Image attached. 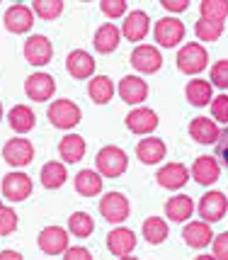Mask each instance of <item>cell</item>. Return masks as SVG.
I'll list each match as a JSON object with an SVG mask.
<instances>
[{
    "mask_svg": "<svg viewBox=\"0 0 228 260\" xmlns=\"http://www.w3.org/2000/svg\"><path fill=\"white\" fill-rule=\"evenodd\" d=\"M95 166H97V173H100L102 178H119V175H124L126 168H129V156H126L124 148L109 144V146H102L97 151Z\"/></svg>",
    "mask_w": 228,
    "mask_h": 260,
    "instance_id": "1",
    "label": "cell"
},
{
    "mask_svg": "<svg viewBox=\"0 0 228 260\" xmlns=\"http://www.w3.org/2000/svg\"><path fill=\"white\" fill-rule=\"evenodd\" d=\"M209 66V51L199 42H187L177 51V68L184 76H199Z\"/></svg>",
    "mask_w": 228,
    "mask_h": 260,
    "instance_id": "2",
    "label": "cell"
},
{
    "mask_svg": "<svg viewBox=\"0 0 228 260\" xmlns=\"http://www.w3.org/2000/svg\"><path fill=\"white\" fill-rule=\"evenodd\" d=\"M46 117H49V122L56 126V129H73V126L80 124V119H83V112H80V107L75 105L73 100H66V98H58L49 105V110H46Z\"/></svg>",
    "mask_w": 228,
    "mask_h": 260,
    "instance_id": "3",
    "label": "cell"
},
{
    "mask_svg": "<svg viewBox=\"0 0 228 260\" xmlns=\"http://www.w3.org/2000/svg\"><path fill=\"white\" fill-rule=\"evenodd\" d=\"M184 22L182 20H177V17H160L158 22L153 24V37H156V44L158 49H172V46L182 44L184 39Z\"/></svg>",
    "mask_w": 228,
    "mask_h": 260,
    "instance_id": "4",
    "label": "cell"
},
{
    "mask_svg": "<svg viewBox=\"0 0 228 260\" xmlns=\"http://www.w3.org/2000/svg\"><path fill=\"white\" fill-rule=\"evenodd\" d=\"M100 214L109 221V224H124L129 214H131V202L129 197L122 192H107L100 200Z\"/></svg>",
    "mask_w": 228,
    "mask_h": 260,
    "instance_id": "5",
    "label": "cell"
},
{
    "mask_svg": "<svg viewBox=\"0 0 228 260\" xmlns=\"http://www.w3.org/2000/svg\"><path fill=\"white\" fill-rule=\"evenodd\" d=\"M0 190H3V197L8 202H24L34 190V182L22 170H12V173H8L3 178V187Z\"/></svg>",
    "mask_w": 228,
    "mask_h": 260,
    "instance_id": "6",
    "label": "cell"
},
{
    "mask_svg": "<svg viewBox=\"0 0 228 260\" xmlns=\"http://www.w3.org/2000/svg\"><path fill=\"white\" fill-rule=\"evenodd\" d=\"M197 212L202 216V221L216 224V221H221V219L228 214V197L223 192H218V190H209V192L199 200Z\"/></svg>",
    "mask_w": 228,
    "mask_h": 260,
    "instance_id": "7",
    "label": "cell"
},
{
    "mask_svg": "<svg viewBox=\"0 0 228 260\" xmlns=\"http://www.w3.org/2000/svg\"><path fill=\"white\" fill-rule=\"evenodd\" d=\"M131 66L136 68L138 73H143V76H150V73H158L160 68H163V54H160L158 46L153 44H138L134 51H131Z\"/></svg>",
    "mask_w": 228,
    "mask_h": 260,
    "instance_id": "8",
    "label": "cell"
},
{
    "mask_svg": "<svg viewBox=\"0 0 228 260\" xmlns=\"http://www.w3.org/2000/svg\"><path fill=\"white\" fill-rule=\"evenodd\" d=\"M158 112L150 110V107H134L131 112L124 117V124L131 134H138V136H146V134H153L158 129Z\"/></svg>",
    "mask_w": 228,
    "mask_h": 260,
    "instance_id": "9",
    "label": "cell"
},
{
    "mask_svg": "<svg viewBox=\"0 0 228 260\" xmlns=\"http://www.w3.org/2000/svg\"><path fill=\"white\" fill-rule=\"evenodd\" d=\"M3 158H5V163H10L12 168H24L34 158V146H32L29 139L15 136L3 146Z\"/></svg>",
    "mask_w": 228,
    "mask_h": 260,
    "instance_id": "10",
    "label": "cell"
},
{
    "mask_svg": "<svg viewBox=\"0 0 228 260\" xmlns=\"http://www.w3.org/2000/svg\"><path fill=\"white\" fill-rule=\"evenodd\" d=\"M150 32V17L146 10H129L122 24V37L129 39L131 44H141Z\"/></svg>",
    "mask_w": 228,
    "mask_h": 260,
    "instance_id": "11",
    "label": "cell"
},
{
    "mask_svg": "<svg viewBox=\"0 0 228 260\" xmlns=\"http://www.w3.org/2000/svg\"><path fill=\"white\" fill-rule=\"evenodd\" d=\"M68 241H70V234L66 229L44 226L42 234H39V238H36V246H39V250L46 253V255H58V253H66V250L70 248Z\"/></svg>",
    "mask_w": 228,
    "mask_h": 260,
    "instance_id": "12",
    "label": "cell"
},
{
    "mask_svg": "<svg viewBox=\"0 0 228 260\" xmlns=\"http://www.w3.org/2000/svg\"><path fill=\"white\" fill-rule=\"evenodd\" d=\"M3 22H5V29H8V32L27 34L34 27V12H32V8H27L22 3H15V5H10V8L5 10Z\"/></svg>",
    "mask_w": 228,
    "mask_h": 260,
    "instance_id": "13",
    "label": "cell"
},
{
    "mask_svg": "<svg viewBox=\"0 0 228 260\" xmlns=\"http://www.w3.org/2000/svg\"><path fill=\"white\" fill-rule=\"evenodd\" d=\"M117 92L119 98L126 102V105H134V107H141L146 98H148V83L141 78V76H124L117 85Z\"/></svg>",
    "mask_w": 228,
    "mask_h": 260,
    "instance_id": "14",
    "label": "cell"
},
{
    "mask_svg": "<svg viewBox=\"0 0 228 260\" xmlns=\"http://www.w3.org/2000/svg\"><path fill=\"white\" fill-rule=\"evenodd\" d=\"M24 92L32 102H46L54 98L56 92V80L49 73H32L24 80Z\"/></svg>",
    "mask_w": 228,
    "mask_h": 260,
    "instance_id": "15",
    "label": "cell"
},
{
    "mask_svg": "<svg viewBox=\"0 0 228 260\" xmlns=\"http://www.w3.org/2000/svg\"><path fill=\"white\" fill-rule=\"evenodd\" d=\"M189 168L184 163H165L163 168L156 173V180L160 187L165 190H182L184 185L189 182Z\"/></svg>",
    "mask_w": 228,
    "mask_h": 260,
    "instance_id": "16",
    "label": "cell"
},
{
    "mask_svg": "<svg viewBox=\"0 0 228 260\" xmlns=\"http://www.w3.org/2000/svg\"><path fill=\"white\" fill-rule=\"evenodd\" d=\"M24 58L32 63V66H46L51 56H54V46L46 39L44 34H32L27 42H24Z\"/></svg>",
    "mask_w": 228,
    "mask_h": 260,
    "instance_id": "17",
    "label": "cell"
},
{
    "mask_svg": "<svg viewBox=\"0 0 228 260\" xmlns=\"http://www.w3.org/2000/svg\"><path fill=\"white\" fill-rule=\"evenodd\" d=\"M192 178L199 185H214L221 178V163H218L216 156H197L192 163Z\"/></svg>",
    "mask_w": 228,
    "mask_h": 260,
    "instance_id": "18",
    "label": "cell"
},
{
    "mask_svg": "<svg viewBox=\"0 0 228 260\" xmlns=\"http://www.w3.org/2000/svg\"><path fill=\"white\" fill-rule=\"evenodd\" d=\"M107 248L112 255L117 258H124V255H131V250L136 248V234L126 226H114L109 234H107Z\"/></svg>",
    "mask_w": 228,
    "mask_h": 260,
    "instance_id": "19",
    "label": "cell"
},
{
    "mask_svg": "<svg viewBox=\"0 0 228 260\" xmlns=\"http://www.w3.org/2000/svg\"><path fill=\"white\" fill-rule=\"evenodd\" d=\"M182 241L194 250L206 248L209 243H214L211 224H206V221H187L182 229Z\"/></svg>",
    "mask_w": 228,
    "mask_h": 260,
    "instance_id": "20",
    "label": "cell"
},
{
    "mask_svg": "<svg viewBox=\"0 0 228 260\" xmlns=\"http://www.w3.org/2000/svg\"><path fill=\"white\" fill-rule=\"evenodd\" d=\"M189 136H192L197 144H202V146H211V144H216L218 136H221V129L218 124L211 119V117H194L192 122H189Z\"/></svg>",
    "mask_w": 228,
    "mask_h": 260,
    "instance_id": "21",
    "label": "cell"
},
{
    "mask_svg": "<svg viewBox=\"0 0 228 260\" xmlns=\"http://www.w3.org/2000/svg\"><path fill=\"white\" fill-rule=\"evenodd\" d=\"M168 156V146H165V141L158 139V136H146V139H141L136 146V158L143 163V166H156L160 160Z\"/></svg>",
    "mask_w": 228,
    "mask_h": 260,
    "instance_id": "22",
    "label": "cell"
},
{
    "mask_svg": "<svg viewBox=\"0 0 228 260\" xmlns=\"http://www.w3.org/2000/svg\"><path fill=\"white\" fill-rule=\"evenodd\" d=\"M194 209H197V204L187 194H172L170 200L165 202V216L172 224H187L192 219Z\"/></svg>",
    "mask_w": 228,
    "mask_h": 260,
    "instance_id": "23",
    "label": "cell"
},
{
    "mask_svg": "<svg viewBox=\"0 0 228 260\" xmlns=\"http://www.w3.org/2000/svg\"><path fill=\"white\" fill-rule=\"evenodd\" d=\"M66 71H68L73 78L78 80H90L95 76V58L92 54H88L85 49H75V51H70L68 58H66Z\"/></svg>",
    "mask_w": 228,
    "mask_h": 260,
    "instance_id": "24",
    "label": "cell"
},
{
    "mask_svg": "<svg viewBox=\"0 0 228 260\" xmlns=\"http://www.w3.org/2000/svg\"><path fill=\"white\" fill-rule=\"evenodd\" d=\"M119 42H122V29L114 22L100 24L95 29V37H92V44H95L97 54H112V51H117Z\"/></svg>",
    "mask_w": 228,
    "mask_h": 260,
    "instance_id": "25",
    "label": "cell"
},
{
    "mask_svg": "<svg viewBox=\"0 0 228 260\" xmlns=\"http://www.w3.org/2000/svg\"><path fill=\"white\" fill-rule=\"evenodd\" d=\"M184 95H187L189 105H194V107H206V105H211V100L216 98L211 80H204V78L189 80V83L184 85Z\"/></svg>",
    "mask_w": 228,
    "mask_h": 260,
    "instance_id": "26",
    "label": "cell"
},
{
    "mask_svg": "<svg viewBox=\"0 0 228 260\" xmlns=\"http://www.w3.org/2000/svg\"><path fill=\"white\" fill-rule=\"evenodd\" d=\"M8 122H10V129L15 134H29L36 124L34 110L29 105H15L8 112Z\"/></svg>",
    "mask_w": 228,
    "mask_h": 260,
    "instance_id": "27",
    "label": "cell"
},
{
    "mask_svg": "<svg viewBox=\"0 0 228 260\" xmlns=\"http://www.w3.org/2000/svg\"><path fill=\"white\" fill-rule=\"evenodd\" d=\"M39 180L46 190H58L63 187L66 180H68V170H66V163L61 160H49L42 166V173H39Z\"/></svg>",
    "mask_w": 228,
    "mask_h": 260,
    "instance_id": "28",
    "label": "cell"
},
{
    "mask_svg": "<svg viewBox=\"0 0 228 260\" xmlns=\"http://www.w3.org/2000/svg\"><path fill=\"white\" fill-rule=\"evenodd\" d=\"M85 139L78 134H66L58 141V156L63 158V163H78L85 158Z\"/></svg>",
    "mask_w": 228,
    "mask_h": 260,
    "instance_id": "29",
    "label": "cell"
},
{
    "mask_svg": "<svg viewBox=\"0 0 228 260\" xmlns=\"http://www.w3.org/2000/svg\"><path fill=\"white\" fill-rule=\"evenodd\" d=\"M75 192L83 197H95L102 192V175L95 168H83L75 175Z\"/></svg>",
    "mask_w": 228,
    "mask_h": 260,
    "instance_id": "30",
    "label": "cell"
},
{
    "mask_svg": "<svg viewBox=\"0 0 228 260\" xmlns=\"http://www.w3.org/2000/svg\"><path fill=\"white\" fill-rule=\"evenodd\" d=\"M88 95L95 105H107L114 98V83L107 76H95L88 83Z\"/></svg>",
    "mask_w": 228,
    "mask_h": 260,
    "instance_id": "31",
    "label": "cell"
},
{
    "mask_svg": "<svg viewBox=\"0 0 228 260\" xmlns=\"http://www.w3.org/2000/svg\"><path fill=\"white\" fill-rule=\"evenodd\" d=\"M141 234H143V238H146L148 243L158 246V243H163V241L168 238L170 226H168V221H165L163 216H148V219L143 221V226H141Z\"/></svg>",
    "mask_w": 228,
    "mask_h": 260,
    "instance_id": "32",
    "label": "cell"
},
{
    "mask_svg": "<svg viewBox=\"0 0 228 260\" xmlns=\"http://www.w3.org/2000/svg\"><path fill=\"white\" fill-rule=\"evenodd\" d=\"M199 15H202V20H211V22L223 24L228 17V0H202Z\"/></svg>",
    "mask_w": 228,
    "mask_h": 260,
    "instance_id": "33",
    "label": "cell"
},
{
    "mask_svg": "<svg viewBox=\"0 0 228 260\" xmlns=\"http://www.w3.org/2000/svg\"><path fill=\"white\" fill-rule=\"evenodd\" d=\"M95 231V219L88 212H75L68 219V234L78 238H88Z\"/></svg>",
    "mask_w": 228,
    "mask_h": 260,
    "instance_id": "34",
    "label": "cell"
},
{
    "mask_svg": "<svg viewBox=\"0 0 228 260\" xmlns=\"http://www.w3.org/2000/svg\"><path fill=\"white\" fill-rule=\"evenodd\" d=\"M223 29H226V24L211 22V20H202V17L194 24V34H197V39H202V42H218V39L223 37Z\"/></svg>",
    "mask_w": 228,
    "mask_h": 260,
    "instance_id": "35",
    "label": "cell"
},
{
    "mask_svg": "<svg viewBox=\"0 0 228 260\" xmlns=\"http://www.w3.org/2000/svg\"><path fill=\"white\" fill-rule=\"evenodd\" d=\"M32 12L42 20H56L63 12V0H34L32 3Z\"/></svg>",
    "mask_w": 228,
    "mask_h": 260,
    "instance_id": "36",
    "label": "cell"
},
{
    "mask_svg": "<svg viewBox=\"0 0 228 260\" xmlns=\"http://www.w3.org/2000/svg\"><path fill=\"white\" fill-rule=\"evenodd\" d=\"M100 10L109 20H119V17L129 15V5H126V0H100Z\"/></svg>",
    "mask_w": 228,
    "mask_h": 260,
    "instance_id": "37",
    "label": "cell"
},
{
    "mask_svg": "<svg viewBox=\"0 0 228 260\" xmlns=\"http://www.w3.org/2000/svg\"><path fill=\"white\" fill-rule=\"evenodd\" d=\"M211 119L216 124H228V95L221 92L211 100Z\"/></svg>",
    "mask_w": 228,
    "mask_h": 260,
    "instance_id": "38",
    "label": "cell"
},
{
    "mask_svg": "<svg viewBox=\"0 0 228 260\" xmlns=\"http://www.w3.org/2000/svg\"><path fill=\"white\" fill-rule=\"evenodd\" d=\"M20 224V216L15 214L12 207H3L0 209V236H10Z\"/></svg>",
    "mask_w": 228,
    "mask_h": 260,
    "instance_id": "39",
    "label": "cell"
},
{
    "mask_svg": "<svg viewBox=\"0 0 228 260\" xmlns=\"http://www.w3.org/2000/svg\"><path fill=\"white\" fill-rule=\"evenodd\" d=\"M211 85L228 90V58H221L211 66Z\"/></svg>",
    "mask_w": 228,
    "mask_h": 260,
    "instance_id": "40",
    "label": "cell"
},
{
    "mask_svg": "<svg viewBox=\"0 0 228 260\" xmlns=\"http://www.w3.org/2000/svg\"><path fill=\"white\" fill-rule=\"evenodd\" d=\"M211 255L216 260H228V234H218L214 236V243H211Z\"/></svg>",
    "mask_w": 228,
    "mask_h": 260,
    "instance_id": "41",
    "label": "cell"
},
{
    "mask_svg": "<svg viewBox=\"0 0 228 260\" xmlns=\"http://www.w3.org/2000/svg\"><path fill=\"white\" fill-rule=\"evenodd\" d=\"M216 156L221 158L223 166H228V126L221 129V136H218V141H216Z\"/></svg>",
    "mask_w": 228,
    "mask_h": 260,
    "instance_id": "42",
    "label": "cell"
},
{
    "mask_svg": "<svg viewBox=\"0 0 228 260\" xmlns=\"http://www.w3.org/2000/svg\"><path fill=\"white\" fill-rule=\"evenodd\" d=\"M63 260H92V253L83 246H73L63 253Z\"/></svg>",
    "mask_w": 228,
    "mask_h": 260,
    "instance_id": "43",
    "label": "cell"
},
{
    "mask_svg": "<svg viewBox=\"0 0 228 260\" xmlns=\"http://www.w3.org/2000/svg\"><path fill=\"white\" fill-rule=\"evenodd\" d=\"M160 5H163V8H165L168 12H172V17H175L177 12L189 10V3H187V0H163Z\"/></svg>",
    "mask_w": 228,
    "mask_h": 260,
    "instance_id": "44",
    "label": "cell"
},
{
    "mask_svg": "<svg viewBox=\"0 0 228 260\" xmlns=\"http://www.w3.org/2000/svg\"><path fill=\"white\" fill-rule=\"evenodd\" d=\"M0 260H24V258H22V253L8 248V250H3V253H0Z\"/></svg>",
    "mask_w": 228,
    "mask_h": 260,
    "instance_id": "45",
    "label": "cell"
},
{
    "mask_svg": "<svg viewBox=\"0 0 228 260\" xmlns=\"http://www.w3.org/2000/svg\"><path fill=\"white\" fill-rule=\"evenodd\" d=\"M194 260H216V258H214L211 253H199V255H197Z\"/></svg>",
    "mask_w": 228,
    "mask_h": 260,
    "instance_id": "46",
    "label": "cell"
},
{
    "mask_svg": "<svg viewBox=\"0 0 228 260\" xmlns=\"http://www.w3.org/2000/svg\"><path fill=\"white\" fill-rule=\"evenodd\" d=\"M119 260H138L136 255H124V258H119Z\"/></svg>",
    "mask_w": 228,
    "mask_h": 260,
    "instance_id": "47",
    "label": "cell"
},
{
    "mask_svg": "<svg viewBox=\"0 0 228 260\" xmlns=\"http://www.w3.org/2000/svg\"><path fill=\"white\" fill-rule=\"evenodd\" d=\"M3 117H5V112H3V102H0V122H3Z\"/></svg>",
    "mask_w": 228,
    "mask_h": 260,
    "instance_id": "48",
    "label": "cell"
},
{
    "mask_svg": "<svg viewBox=\"0 0 228 260\" xmlns=\"http://www.w3.org/2000/svg\"><path fill=\"white\" fill-rule=\"evenodd\" d=\"M0 209H3V200H0Z\"/></svg>",
    "mask_w": 228,
    "mask_h": 260,
    "instance_id": "49",
    "label": "cell"
}]
</instances>
